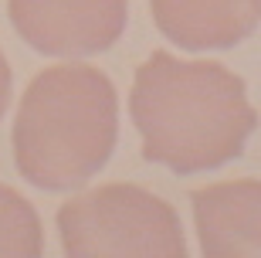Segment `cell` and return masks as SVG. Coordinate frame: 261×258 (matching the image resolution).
I'll return each mask as SVG.
<instances>
[{
	"instance_id": "1",
	"label": "cell",
	"mask_w": 261,
	"mask_h": 258,
	"mask_svg": "<svg viewBox=\"0 0 261 258\" xmlns=\"http://www.w3.org/2000/svg\"><path fill=\"white\" fill-rule=\"evenodd\" d=\"M129 115L143 136V160L180 177L238 160L258 129L241 75L221 61H184L170 51H153L136 68Z\"/></svg>"
},
{
	"instance_id": "2",
	"label": "cell",
	"mask_w": 261,
	"mask_h": 258,
	"mask_svg": "<svg viewBox=\"0 0 261 258\" xmlns=\"http://www.w3.org/2000/svg\"><path fill=\"white\" fill-rule=\"evenodd\" d=\"M116 139V85L85 61L41 68L20 96L10 133L17 173L41 191L88 183L109 163Z\"/></svg>"
},
{
	"instance_id": "3",
	"label": "cell",
	"mask_w": 261,
	"mask_h": 258,
	"mask_svg": "<svg viewBox=\"0 0 261 258\" xmlns=\"http://www.w3.org/2000/svg\"><path fill=\"white\" fill-rule=\"evenodd\" d=\"M55 221L68 255H187L173 204L139 183H106L78 194L61 204Z\"/></svg>"
},
{
	"instance_id": "4",
	"label": "cell",
	"mask_w": 261,
	"mask_h": 258,
	"mask_svg": "<svg viewBox=\"0 0 261 258\" xmlns=\"http://www.w3.org/2000/svg\"><path fill=\"white\" fill-rule=\"evenodd\" d=\"M7 17L28 48L85 58L109 51L126 34L129 0H7Z\"/></svg>"
},
{
	"instance_id": "5",
	"label": "cell",
	"mask_w": 261,
	"mask_h": 258,
	"mask_svg": "<svg viewBox=\"0 0 261 258\" xmlns=\"http://www.w3.org/2000/svg\"><path fill=\"white\" fill-rule=\"evenodd\" d=\"M207 258L261 255V180H224L190 194Z\"/></svg>"
},
{
	"instance_id": "6",
	"label": "cell",
	"mask_w": 261,
	"mask_h": 258,
	"mask_svg": "<svg viewBox=\"0 0 261 258\" xmlns=\"http://www.w3.org/2000/svg\"><path fill=\"white\" fill-rule=\"evenodd\" d=\"M166 41L184 51L234 48L261 24V0H149Z\"/></svg>"
},
{
	"instance_id": "7",
	"label": "cell",
	"mask_w": 261,
	"mask_h": 258,
	"mask_svg": "<svg viewBox=\"0 0 261 258\" xmlns=\"http://www.w3.org/2000/svg\"><path fill=\"white\" fill-rule=\"evenodd\" d=\"M44 251V228L34 204L14 187L0 183V255L34 258Z\"/></svg>"
},
{
	"instance_id": "8",
	"label": "cell",
	"mask_w": 261,
	"mask_h": 258,
	"mask_svg": "<svg viewBox=\"0 0 261 258\" xmlns=\"http://www.w3.org/2000/svg\"><path fill=\"white\" fill-rule=\"evenodd\" d=\"M7 102H10V65L4 58V51H0V119L7 112Z\"/></svg>"
}]
</instances>
